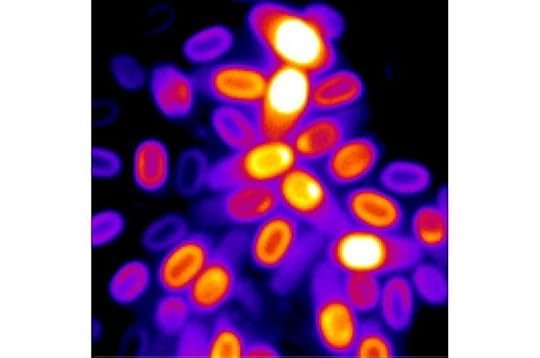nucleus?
I'll list each match as a JSON object with an SVG mask.
<instances>
[{"mask_svg": "<svg viewBox=\"0 0 540 358\" xmlns=\"http://www.w3.org/2000/svg\"><path fill=\"white\" fill-rule=\"evenodd\" d=\"M246 21L269 66H290L315 76L339 62L344 20L325 3L298 7L262 1L249 9Z\"/></svg>", "mask_w": 540, "mask_h": 358, "instance_id": "nucleus-1", "label": "nucleus"}, {"mask_svg": "<svg viewBox=\"0 0 540 358\" xmlns=\"http://www.w3.org/2000/svg\"><path fill=\"white\" fill-rule=\"evenodd\" d=\"M423 258L403 233L391 234L347 225L326 239L322 259L340 273L385 278L410 270Z\"/></svg>", "mask_w": 540, "mask_h": 358, "instance_id": "nucleus-2", "label": "nucleus"}, {"mask_svg": "<svg viewBox=\"0 0 540 358\" xmlns=\"http://www.w3.org/2000/svg\"><path fill=\"white\" fill-rule=\"evenodd\" d=\"M275 188L280 208L325 239L349 225L341 196L318 166L297 163Z\"/></svg>", "mask_w": 540, "mask_h": 358, "instance_id": "nucleus-3", "label": "nucleus"}, {"mask_svg": "<svg viewBox=\"0 0 540 358\" xmlns=\"http://www.w3.org/2000/svg\"><path fill=\"white\" fill-rule=\"evenodd\" d=\"M309 291L320 347L332 356H349L361 319L344 294L341 273L321 257L311 269Z\"/></svg>", "mask_w": 540, "mask_h": 358, "instance_id": "nucleus-4", "label": "nucleus"}, {"mask_svg": "<svg viewBox=\"0 0 540 358\" xmlns=\"http://www.w3.org/2000/svg\"><path fill=\"white\" fill-rule=\"evenodd\" d=\"M248 236L246 228L235 227L216 242L210 259L185 293L194 315H216L241 291Z\"/></svg>", "mask_w": 540, "mask_h": 358, "instance_id": "nucleus-5", "label": "nucleus"}, {"mask_svg": "<svg viewBox=\"0 0 540 358\" xmlns=\"http://www.w3.org/2000/svg\"><path fill=\"white\" fill-rule=\"evenodd\" d=\"M312 77L298 68L270 66L265 93L254 110L261 138L290 140L312 111Z\"/></svg>", "mask_w": 540, "mask_h": 358, "instance_id": "nucleus-6", "label": "nucleus"}, {"mask_svg": "<svg viewBox=\"0 0 540 358\" xmlns=\"http://www.w3.org/2000/svg\"><path fill=\"white\" fill-rule=\"evenodd\" d=\"M297 163L290 141L261 138L210 164L206 187L218 192L239 185H275Z\"/></svg>", "mask_w": 540, "mask_h": 358, "instance_id": "nucleus-7", "label": "nucleus"}, {"mask_svg": "<svg viewBox=\"0 0 540 358\" xmlns=\"http://www.w3.org/2000/svg\"><path fill=\"white\" fill-rule=\"evenodd\" d=\"M270 66L246 60L218 61L193 75L198 90L218 105L255 110L268 83Z\"/></svg>", "mask_w": 540, "mask_h": 358, "instance_id": "nucleus-8", "label": "nucleus"}, {"mask_svg": "<svg viewBox=\"0 0 540 358\" xmlns=\"http://www.w3.org/2000/svg\"><path fill=\"white\" fill-rule=\"evenodd\" d=\"M279 208L275 185L251 184L215 192L198 204L195 213L206 224L245 228L256 225Z\"/></svg>", "mask_w": 540, "mask_h": 358, "instance_id": "nucleus-9", "label": "nucleus"}, {"mask_svg": "<svg viewBox=\"0 0 540 358\" xmlns=\"http://www.w3.org/2000/svg\"><path fill=\"white\" fill-rule=\"evenodd\" d=\"M341 204L348 224L359 228L398 234L407 222L400 198L380 184L362 183L345 190Z\"/></svg>", "mask_w": 540, "mask_h": 358, "instance_id": "nucleus-10", "label": "nucleus"}, {"mask_svg": "<svg viewBox=\"0 0 540 358\" xmlns=\"http://www.w3.org/2000/svg\"><path fill=\"white\" fill-rule=\"evenodd\" d=\"M360 109L342 112L311 111L290 138L301 163L319 166L349 135L357 131Z\"/></svg>", "mask_w": 540, "mask_h": 358, "instance_id": "nucleus-11", "label": "nucleus"}, {"mask_svg": "<svg viewBox=\"0 0 540 358\" xmlns=\"http://www.w3.org/2000/svg\"><path fill=\"white\" fill-rule=\"evenodd\" d=\"M308 229L279 208L253 226L248 236L247 256L258 269L271 274L288 259Z\"/></svg>", "mask_w": 540, "mask_h": 358, "instance_id": "nucleus-12", "label": "nucleus"}, {"mask_svg": "<svg viewBox=\"0 0 540 358\" xmlns=\"http://www.w3.org/2000/svg\"><path fill=\"white\" fill-rule=\"evenodd\" d=\"M216 242L203 232H187L166 248L155 277L164 293L185 294L210 259Z\"/></svg>", "mask_w": 540, "mask_h": 358, "instance_id": "nucleus-13", "label": "nucleus"}, {"mask_svg": "<svg viewBox=\"0 0 540 358\" xmlns=\"http://www.w3.org/2000/svg\"><path fill=\"white\" fill-rule=\"evenodd\" d=\"M382 157L379 142L357 131L342 141L318 166L329 182L345 190L365 183Z\"/></svg>", "mask_w": 540, "mask_h": 358, "instance_id": "nucleus-14", "label": "nucleus"}, {"mask_svg": "<svg viewBox=\"0 0 540 358\" xmlns=\"http://www.w3.org/2000/svg\"><path fill=\"white\" fill-rule=\"evenodd\" d=\"M366 94L361 75L338 64L312 77V111L342 113L360 109Z\"/></svg>", "mask_w": 540, "mask_h": 358, "instance_id": "nucleus-15", "label": "nucleus"}, {"mask_svg": "<svg viewBox=\"0 0 540 358\" xmlns=\"http://www.w3.org/2000/svg\"><path fill=\"white\" fill-rule=\"evenodd\" d=\"M149 89L155 106L169 119H184L195 107L198 88L194 77L173 64L162 63L152 69Z\"/></svg>", "mask_w": 540, "mask_h": 358, "instance_id": "nucleus-16", "label": "nucleus"}, {"mask_svg": "<svg viewBox=\"0 0 540 358\" xmlns=\"http://www.w3.org/2000/svg\"><path fill=\"white\" fill-rule=\"evenodd\" d=\"M407 235L424 256L437 261L447 255L449 241L447 190L441 189L434 201L418 206L408 221Z\"/></svg>", "mask_w": 540, "mask_h": 358, "instance_id": "nucleus-17", "label": "nucleus"}, {"mask_svg": "<svg viewBox=\"0 0 540 358\" xmlns=\"http://www.w3.org/2000/svg\"><path fill=\"white\" fill-rule=\"evenodd\" d=\"M132 176L135 185L146 193H157L167 184L170 176V155L159 139L140 141L133 152Z\"/></svg>", "mask_w": 540, "mask_h": 358, "instance_id": "nucleus-18", "label": "nucleus"}, {"mask_svg": "<svg viewBox=\"0 0 540 358\" xmlns=\"http://www.w3.org/2000/svg\"><path fill=\"white\" fill-rule=\"evenodd\" d=\"M415 297L409 277L404 273L383 279L378 310L388 330L403 332L409 328L414 317Z\"/></svg>", "mask_w": 540, "mask_h": 358, "instance_id": "nucleus-19", "label": "nucleus"}, {"mask_svg": "<svg viewBox=\"0 0 540 358\" xmlns=\"http://www.w3.org/2000/svg\"><path fill=\"white\" fill-rule=\"evenodd\" d=\"M325 241L323 236L308 229L283 265L271 273V289L278 295L293 291L303 276L322 257Z\"/></svg>", "mask_w": 540, "mask_h": 358, "instance_id": "nucleus-20", "label": "nucleus"}, {"mask_svg": "<svg viewBox=\"0 0 540 358\" xmlns=\"http://www.w3.org/2000/svg\"><path fill=\"white\" fill-rule=\"evenodd\" d=\"M210 123L218 139L231 151L243 149L261 139L255 112L230 105L216 106Z\"/></svg>", "mask_w": 540, "mask_h": 358, "instance_id": "nucleus-21", "label": "nucleus"}, {"mask_svg": "<svg viewBox=\"0 0 540 358\" xmlns=\"http://www.w3.org/2000/svg\"><path fill=\"white\" fill-rule=\"evenodd\" d=\"M431 182L428 167L413 160H393L379 173V184L399 198L418 196L429 189Z\"/></svg>", "mask_w": 540, "mask_h": 358, "instance_id": "nucleus-22", "label": "nucleus"}, {"mask_svg": "<svg viewBox=\"0 0 540 358\" xmlns=\"http://www.w3.org/2000/svg\"><path fill=\"white\" fill-rule=\"evenodd\" d=\"M234 44L232 31L223 25L204 27L183 44V54L192 63L211 65L226 55Z\"/></svg>", "mask_w": 540, "mask_h": 358, "instance_id": "nucleus-23", "label": "nucleus"}, {"mask_svg": "<svg viewBox=\"0 0 540 358\" xmlns=\"http://www.w3.org/2000/svg\"><path fill=\"white\" fill-rule=\"evenodd\" d=\"M249 339L233 315L219 312L209 326L206 357H244Z\"/></svg>", "mask_w": 540, "mask_h": 358, "instance_id": "nucleus-24", "label": "nucleus"}, {"mask_svg": "<svg viewBox=\"0 0 540 358\" xmlns=\"http://www.w3.org/2000/svg\"><path fill=\"white\" fill-rule=\"evenodd\" d=\"M151 270L142 260H129L120 265L110 278L108 291L119 304H132L144 296L151 284Z\"/></svg>", "mask_w": 540, "mask_h": 358, "instance_id": "nucleus-25", "label": "nucleus"}, {"mask_svg": "<svg viewBox=\"0 0 540 358\" xmlns=\"http://www.w3.org/2000/svg\"><path fill=\"white\" fill-rule=\"evenodd\" d=\"M409 280L415 295L425 303L440 306L447 302V275L438 262L420 259L410 269Z\"/></svg>", "mask_w": 540, "mask_h": 358, "instance_id": "nucleus-26", "label": "nucleus"}, {"mask_svg": "<svg viewBox=\"0 0 540 358\" xmlns=\"http://www.w3.org/2000/svg\"><path fill=\"white\" fill-rule=\"evenodd\" d=\"M397 355L388 328L375 319L361 320L349 356L355 358H392Z\"/></svg>", "mask_w": 540, "mask_h": 358, "instance_id": "nucleus-27", "label": "nucleus"}, {"mask_svg": "<svg viewBox=\"0 0 540 358\" xmlns=\"http://www.w3.org/2000/svg\"><path fill=\"white\" fill-rule=\"evenodd\" d=\"M382 281V278L366 273H341L344 294L359 314L378 309Z\"/></svg>", "mask_w": 540, "mask_h": 358, "instance_id": "nucleus-28", "label": "nucleus"}, {"mask_svg": "<svg viewBox=\"0 0 540 358\" xmlns=\"http://www.w3.org/2000/svg\"><path fill=\"white\" fill-rule=\"evenodd\" d=\"M194 315L191 305L183 293H164L153 310L156 328L167 336H176Z\"/></svg>", "mask_w": 540, "mask_h": 358, "instance_id": "nucleus-29", "label": "nucleus"}, {"mask_svg": "<svg viewBox=\"0 0 540 358\" xmlns=\"http://www.w3.org/2000/svg\"><path fill=\"white\" fill-rule=\"evenodd\" d=\"M210 164L205 155L197 149H190L181 155L176 173V185L185 195H192L202 187L206 180Z\"/></svg>", "mask_w": 540, "mask_h": 358, "instance_id": "nucleus-30", "label": "nucleus"}, {"mask_svg": "<svg viewBox=\"0 0 540 358\" xmlns=\"http://www.w3.org/2000/svg\"><path fill=\"white\" fill-rule=\"evenodd\" d=\"M185 220L175 214L163 216L154 221L144 232L143 244L153 252H163L187 233Z\"/></svg>", "mask_w": 540, "mask_h": 358, "instance_id": "nucleus-31", "label": "nucleus"}, {"mask_svg": "<svg viewBox=\"0 0 540 358\" xmlns=\"http://www.w3.org/2000/svg\"><path fill=\"white\" fill-rule=\"evenodd\" d=\"M208 335L209 326L200 320L192 318L175 336V356L206 357Z\"/></svg>", "mask_w": 540, "mask_h": 358, "instance_id": "nucleus-32", "label": "nucleus"}, {"mask_svg": "<svg viewBox=\"0 0 540 358\" xmlns=\"http://www.w3.org/2000/svg\"><path fill=\"white\" fill-rule=\"evenodd\" d=\"M125 220L115 210L96 212L91 219V243L94 247L106 245L115 240L123 231Z\"/></svg>", "mask_w": 540, "mask_h": 358, "instance_id": "nucleus-33", "label": "nucleus"}, {"mask_svg": "<svg viewBox=\"0 0 540 358\" xmlns=\"http://www.w3.org/2000/svg\"><path fill=\"white\" fill-rule=\"evenodd\" d=\"M111 72L116 81L128 90H136L144 82L140 64L127 55H119L111 61Z\"/></svg>", "mask_w": 540, "mask_h": 358, "instance_id": "nucleus-34", "label": "nucleus"}, {"mask_svg": "<svg viewBox=\"0 0 540 358\" xmlns=\"http://www.w3.org/2000/svg\"><path fill=\"white\" fill-rule=\"evenodd\" d=\"M91 170L94 177L113 178L121 170V160L116 153L109 149L94 147L91 155Z\"/></svg>", "mask_w": 540, "mask_h": 358, "instance_id": "nucleus-35", "label": "nucleus"}, {"mask_svg": "<svg viewBox=\"0 0 540 358\" xmlns=\"http://www.w3.org/2000/svg\"><path fill=\"white\" fill-rule=\"evenodd\" d=\"M280 355L279 349L273 343L262 339H256L248 341L244 357L277 358Z\"/></svg>", "mask_w": 540, "mask_h": 358, "instance_id": "nucleus-36", "label": "nucleus"}]
</instances>
